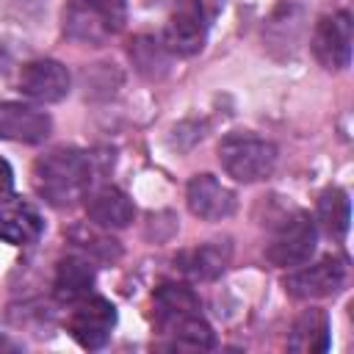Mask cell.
Returning <instances> with one entry per match:
<instances>
[{
  "label": "cell",
  "instance_id": "6",
  "mask_svg": "<svg viewBox=\"0 0 354 354\" xmlns=\"http://www.w3.org/2000/svg\"><path fill=\"white\" fill-rule=\"evenodd\" d=\"M116 326V307L102 296H86L75 301V310L69 315V335L83 348H102L111 340V332Z\"/></svg>",
  "mask_w": 354,
  "mask_h": 354
},
{
  "label": "cell",
  "instance_id": "13",
  "mask_svg": "<svg viewBox=\"0 0 354 354\" xmlns=\"http://www.w3.org/2000/svg\"><path fill=\"white\" fill-rule=\"evenodd\" d=\"M41 230H44V221L33 205L17 196H8L0 202V241L11 246H30L39 241Z\"/></svg>",
  "mask_w": 354,
  "mask_h": 354
},
{
  "label": "cell",
  "instance_id": "9",
  "mask_svg": "<svg viewBox=\"0 0 354 354\" xmlns=\"http://www.w3.org/2000/svg\"><path fill=\"white\" fill-rule=\"evenodd\" d=\"M185 202L202 221H221L235 213V191L213 174H194L185 188Z\"/></svg>",
  "mask_w": 354,
  "mask_h": 354
},
{
  "label": "cell",
  "instance_id": "14",
  "mask_svg": "<svg viewBox=\"0 0 354 354\" xmlns=\"http://www.w3.org/2000/svg\"><path fill=\"white\" fill-rule=\"evenodd\" d=\"M230 254H232V249L227 241H207L194 249H185L177 257V263L191 279L207 282V279H216L224 274V268L230 266Z\"/></svg>",
  "mask_w": 354,
  "mask_h": 354
},
{
  "label": "cell",
  "instance_id": "21",
  "mask_svg": "<svg viewBox=\"0 0 354 354\" xmlns=\"http://www.w3.org/2000/svg\"><path fill=\"white\" fill-rule=\"evenodd\" d=\"M83 3H88L94 11H100L102 17H105V22L113 28V30H119L122 28V22H124V0H83Z\"/></svg>",
  "mask_w": 354,
  "mask_h": 354
},
{
  "label": "cell",
  "instance_id": "15",
  "mask_svg": "<svg viewBox=\"0 0 354 354\" xmlns=\"http://www.w3.org/2000/svg\"><path fill=\"white\" fill-rule=\"evenodd\" d=\"M332 343L329 337V315L324 310H304L293 326H290V335H288V348L296 351V354H321L326 351Z\"/></svg>",
  "mask_w": 354,
  "mask_h": 354
},
{
  "label": "cell",
  "instance_id": "18",
  "mask_svg": "<svg viewBox=\"0 0 354 354\" xmlns=\"http://www.w3.org/2000/svg\"><path fill=\"white\" fill-rule=\"evenodd\" d=\"M301 22H304V19H301V8H299V6H279V8L268 17V22H266V28H263V39H266L268 50L282 47V50L290 55L293 47L299 44L301 30H304Z\"/></svg>",
  "mask_w": 354,
  "mask_h": 354
},
{
  "label": "cell",
  "instance_id": "3",
  "mask_svg": "<svg viewBox=\"0 0 354 354\" xmlns=\"http://www.w3.org/2000/svg\"><path fill=\"white\" fill-rule=\"evenodd\" d=\"M315 238H318L315 221L304 210H296V213L285 216L282 224L277 227V232L271 235V241L266 246V257L279 268L304 266L315 252Z\"/></svg>",
  "mask_w": 354,
  "mask_h": 354
},
{
  "label": "cell",
  "instance_id": "7",
  "mask_svg": "<svg viewBox=\"0 0 354 354\" xmlns=\"http://www.w3.org/2000/svg\"><path fill=\"white\" fill-rule=\"evenodd\" d=\"M346 285V263L340 257H324L313 266L293 271L285 279V290L293 299H326Z\"/></svg>",
  "mask_w": 354,
  "mask_h": 354
},
{
  "label": "cell",
  "instance_id": "8",
  "mask_svg": "<svg viewBox=\"0 0 354 354\" xmlns=\"http://www.w3.org/2000/svg\"><path fill=\"white\" fill-rule=\"evenodd\" d=\"M69 69L53 58L28 61L19 72V91L36 102H61L69 94Z\"/></svg>",
  "mask_w": 354,
  "mask_h": 354
},
{
  "label": "cell",
  "instance_id": "17",
  "mask_svg": "<svg viewBox=\"0 0 354 354\" xmlns=\"http://www.w3.org/2000/svg\"><path fill=\"white\" fill-rule=\"evenodd\" d=\"M91 285H94V268L86 257H66L58 263L53 279V293L58 301L75 304L91 293Z\"/></svg>",
  "mask_w": 354,
  "mask_h": 354
},
{
  "label": "cell",
  "instance_id": "16",
  "mask_svg": "<svg viewBox=\"0 0 354 354\" xmlns=\"http://www.w3.org/2000/svg\"><path fill=\"white\" fill-rule=\"evenodd\" d=\"M64 33L80 44H102L108 39V33H113V28L105 22V17L100 11H94L88 3L83 0H72L64 8Z\"/></svg>",
  "mask_w": 354,
  "mask_h": 354
},
{
  "label": "cell",
  "instance_id": "10",
  "mask_svg": "<svg viewBox=\"0 0 354 354\" xmlns=\"http://www.w3.org/2000/svg\"><path fill=\"white\" fill-rule=\"evenodd\" d=\"M53 130L47 111L28 102H0V138L17 144H41Z\"/></svg>",
  "mask_w": 354,
  "mask_h": 354
},
{
  "label": "cell",
  "instance_id": "1",
  "mask_svg": "<svg viewBox=\"0 0 354 354\" xmlns=\"http://www.w3.org/2000/svg\"><path fill=\"white\" fill-rule=\"evenodd\" d=\"M88 183L91 158L75 147H55L33 163V188L53 207H69L83 199Z\"/></svg>",
  "mask_w": 354,
  "mask_h": 354
},
{
  "label": "cell",
  "instance_id": "2",
  "mask_svg": "<svg viewBox=\"0 0 354 354\" xmlns=\"http://www.w3.org/2000/svg\"><path fill=\"white\" fill-rule=\"evenodd\" d=\"M221 169L238 183H257L271 177L277 166V147L254 133H230L218 144Z\"/></svg>",
  "mask_w": 354,
  "mask_h": 354
},
{
  "label": "cell",
  "instance_id": "11",
  "mask_svg": "<svg viewBox=\"0 0 354 354\" xmlns=\"http://www.w3.org/2000/svg\"><path fill=\"white\" fill-rule=\"evenodd\" d=\"M152 304H155V324L166 335H171L183 324L202 315L199 313L202 304H199L196 293L188 285H177V282H163L152 293Z\"/></svg>",
  "mask_w": 354,
  "mask_h": 354
},
{
  "label": "cell",
  "instance_id": "4",
  "mask_svg": "<svg viewBox=\"0 0 354 354\" xmlns=\"http://www.w3.org/2000/svg\"><path fill=\"white\" fill-rule=\"evenodd\" d=\"M207 39V17L199 0H177L166 17L160 41L171 55H196Z\"/></svg>",
  "mask_w": 354,
  "mask_h": 354
},
{
  "label": "cell",
  "instance_id": "19",
  "mask_svg": "<svg viewBox=\"0 0 354 354\" xmlns=\"http://www.w3.org/2000/svg\"><path fill=\"white\" fill-rule=\"evenodd\" d=\"M130 61L136 66L138 75H144L147 80H160L169 72L171 64V53L166 50V44L155 36H136L130 41Z\"/></svg>",
  "mask_w": 354,
  "mask_h": 354
},
{
  "label": "cell",
  "instance_id": "22",
  "mask_svg": "<svg viewBox=\"0 0 354 354\" xmlns=\"http://www.w3.org/2000/svg\"><path fill=\"white\" fill-rule=\"evenodd\" d=\"M11 191H14V171H11L8 160L0 158V202L8 199V196H14Z\"/></svg>",
  "mask_w": 354,
  "mask_h": 354
},
{
  "label": "cell",
  "instance_id": "12",
  "mask_svg": "<svg viewBox=\"0 0 354 354\" xmlns=\"http://www.w3.org/2000/svg\"><path fill=\"white\" fill-rule=\"evenodd\" d=\"M86 216L100 230H122L136 218V205L122 188L100 185L86 196Z\"/></svg>",
  "mask_w": 354,
  "mask_h": 354
},
{
  "label": "cell",
  "instance_id": "5",
  "mask_svg": "<svg viewBox=\"0 0 354 354\" xmlns=\"http://www.w3.org/2000/svg\"><path fill=\"white\" fill-rule=\"evenodd\" d=\"M351 14L348 11H335L326 14L315 22L310 47L315 61L329 69V72H340L351 64Z\"/></svg>",
  "mask_w": 354,
  "mask_h": 354
},
{
  "label": "cell",
  "instance_id": "20",
  "mask_svg": "<svg viewBox=\"0 0 354 354\" xmlns=\"http://www.w3.org/2000/svg\"><path fill=\"white\" fill-rule=\"evenodd\" d=\"M315 218L321 224V230L329 235V238H343L348 232V221H351V202H348V194L343 188H326L321 196H318V205H315Z\"/></svg>",
  "mask_w": 354,
  "mask_h": 354
}]
</instances>
